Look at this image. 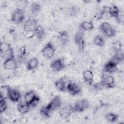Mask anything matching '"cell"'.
Returning a JSON list of instances; mask_svg holds the SVG:
<instances>
[{"label":"cell","mask_w":124,"mask_h":124,"mask_svg":"<svg viewBox=\"0 0 124 124\" xmlns=\"http://www.w3.org/2000/svg\"><path fill=\"white\" fill-rule=\"evenodd\" d=\"M115 55L113 57L119 63L123 62L124 61V55L122 51L115 52Z\"/></svg>","instance_id":"1f68e13d"},{"label":"cell","mask_w":124,"mask_h":124,"mask_svg":"<svg viewBox=\"0 0 124 124\" xmlns=\"http://www.w3.org/2000/svg\"><path fill=\"white\" fill-rule=\"evenodd\" d=\"M37 25V21L36 19L29 18L24 24V30L26 32L29 31H34Z\"/></svg>","instance_id":"7c38bea8"},{"label":"cell","mask_w":124,"mask_h":124,"mask_svg":"<svg viewBox=\"0 0 124 124\" xmlns=\"http://www.w3.org/2000/svg\"><path fill=\"white\" fill-rule=\"evenodd\" d=\"M106 120L111 123H113L116 122L118 119V115L114 113L110 112L106 114L105 115Z\"/></svg>","instance_id":"484cf974"},{"label":"cell","mask_w":124,"mask_h":124,"mask_svg":"<svg viewBox=\"0 0 124 124\" xmlns=\"http://www.w3.org/2000/svg\"><path fill=\"white\" fill-rule=\"evenodd\" d=\"M55 49L53 44L50 42H48L42 49L41 52L43 56L47 59H51L55 53Z\"/></svg>","instance_id":"3957f363"},{"label":"cell","mask_w":124,"mask_h":124,"mask_svg":"<svg viewBox=\"0 0 124 124\" xmlns=\"http://www.w3.org/2000/svg\"><path fill=\"white\" fill-rule=\"evenodd\" d=\"M59 39L62 45L67 44L69 40V35L68 33L65 31H62L59 34Z\"/></svg>","instance_id":"7402d4cb"},{"label":"cell","mask_w":124,"mask_h":124,"mask_svg":"<svg viewBox=\"0 0 124 124\" xmlns=\"http://www.w3.org/2000/svg\"><path fill=\"white\" fill-rule=\"evenodd\" d=\"M89 101L87 99H83L76 102L73 108L74 112H81L89 108Z\"/></svg>","instance_id":"5b68a950"},{"label":"cell","mask_w":124,"mask_h":124,"mask_svg":"<svg viewBox=\"0 0 124 124\" xmlns=\"http://www.w3.org/2000/svg\"><path fill=\"white\" fill-rule=\"evenodd\" d=\"M20 52H21V54L22 55H24L26 54V49H25V47H22L20 49Z\"/></svg>","instance_id":"e575fe53"},{"label":"cell","mask_w":124,"mask_h":124,"mask_svg":"<svg viewBox=\"0 0 124 124\" xmlns=\"http://www.w3.org/2000/svg\"><path fill=\"white\" fill-rule=\"evenodd\" d=\"M66 90L70 94L73 96L78 95L82 92V89L78 84L71 82L68 83Z\"/></svg>","instance_id":"9c48e42d"},{"label":"cell","mask_w":124,"mask_h":124,"mask_svg":"<svg viewBox=\"0 0 124 124\" xmlns=\"http://www.w3.org/2000/svg\"><path fill=\"white\" fill-rule=\"evenodd\" d=\"M39 64L38 60L36 57H33L30 59L27 65V68L29 71H32L38 67Z\"/></svg>","instance_id":"ffe728a7"},{"label":"cell","mask_w":124,"mask_h":124,"mask_svg":"<svg viewBox=\"0 0 124 124\" xmlns=\"http://www.w3.org/2000/svg\"><path fill=\"white\" fill-rule=\"evenodd\" d=\"M65 64L62 59H58L53 61L50 65V68L54 72H60L65 68Z\"/></svg>","instance_id":"30bf717a"},{"label":"cell","mask_w":124,"mask_h":124,"mask_svg":"<svg viewBox=\"0 0 124 124\" xmlns=\"http://www.w3.org/2000/svg\"><path fill=\"white\" fill-rule=\"evenodd\" d=\"M79 27L83 31H90L93 29L94 25L92 20L83 21L79 25Z\"/></svg>","instance_id":"44dd1931"},{"label":"cell","mask_w":124,"mask_h":124,"mask_svg":"<svg viewBox=\"0 0 124 124\" xmlns=\"http://www.w3.org/2000/svg\"><path fill=\"white\" fill-rule=\"evenodd\" d=\"M10 89V87L7 85L1 86L0 89V98H7Z\"/></svg>","instance_id":"cb8c5ba5"},{"label":"cell","mask_w":124,"mask_h":124,"mask_svg":"<svg viewBox=\"0 0 124 124\" xmlns=\"http://www.w3.org/2000/svg\"><path fill=\"white\" fill-rule=\"evenodd\" d=\"M100 84L102 86L106 88H113L115 86L114 78L110 75L103 76L102 78Z\"/></svg>","instance_id":"52a82bcc"},{"label":"cell","mask_w":124,"mask_h":124,"mask_svg":"<svg viewBox=\"0 0 124 124\" xmlns=\"http://www.w3.org/2000/svg\"><path fill=\"white\" fill-rule=\"evenodd\" d=\"M68 83H67L66 79L63 77H62L55 83V86L57 90L60 92H64L66 90V87Z\"/></svg>","instance_id":"9a60e30c"},{"label":"cell","mask_w":124,"mask_h":124,"mask_svg":"<svg viewBox=\"0 0 124 124\" xmlns=\"http://www.w3.org/2000/svg\"><path fill=\"white\" fill-rule=\"evenodd\" d=\"M40 113L41 114L42 116H43L44 117L46 118H49L50 117V113L51 112L49 111L47 108H46V106H44L41 108L40 110Z\"/></svg>","instance_id":"f546056e"},{"label":"cell","mask_w":124,"mask_h":124,"mask_svg":"<svg viewBox=\"0 0 124 124\" xmlns=\"http://www.w3.org/2000/svg\"><path fill=\"white\" fill-rule=\"evenodd\" d=\"M25 18V13L23 9L16 8L13 13L11 17V21L15 24H18L23 22Z\"/></svg>","instance_id":"277c9868"},{"label":"cell","mask_w":124,"mask_h":124,"mask_svg":"<svg viewBox=\"0 0 124 124\" xmlns=\"http://www.w3.org/2000/svg\"><path fill=\"white\" fill-rule=\"evenodd\" d=\"M74 41L78 47V51L81 52H83L85 49V43L84 39V33L82 31H79L76 33Z\"/></svg>","instance_id":"7a4b0ae2"},{"label":"cell","mask_w":124,"mask_h":124,"mask_svg":"<svg viewBox=\"0 0 124 124\" xmlns=\"http://www.w3.org/2000/svg\"><path fill=\"white\" fill-rule=\"evenodd\" d=\"M3 65L4 68L6 70H15L17 68V63L14 56L6 59Z\"/></svg>","instance_id":"8fae6325"},{"label":"cell","mask_w":124,"mask_h":124,"mask_svg":"<svg viewBox=\"0 0 124 124\" xmlns=\"http://www.w3.org/2000/svg\"><path fill=\"white\" fill-rule=\"evenodd\" d=\"M39 101H40V98L37 95H36V97H35V98L33 99V100L30 104V105H29L30 107L35 108L38 105Z\"/></svg>","instance_id":"d6a6232c"},{"label":"cell","mask_w":124,"mask_h":124,"mask_svg":"<svg viewBox=\"0 0 124 124\" xmlns=\"http://www.w3.org/2000/svg\"><path fill=\"white\" fill-rule=\"evenodd\" d=\"M82 77L85 82L91 85L93 82L94 76L93 72L90 70H86L82 72Z\"/></svg>","instance_id":"2e32d148"},{"label":"cell","mask_w":124,"mask_h":124,"mask_svg":"<svg viewBox=\"0 0 124 124\" xmlns=\"http://www.w3.org/2000/svg\"><path fill=\"white\" fill-rule=\"evenodd\" d=\"M93 44L99 47H103L105 45V40L103 36L100 35H97L93 39Z\"/></svg>","instance_id":"4316f807"},{"label":"cell","mask_w":124,"mask_h":124,"mask_svg":"<svg viewBox=\"0 0 124 124\" xmlns=\"http://www.w3.org/2000/svg\"><path fill=\"white\" fill-rule=\"evenodd\" d=\"M108 14L109 15L115 18L116 19L118 17L120 11L118 7L115 5H111L108 8Z\"/></svg>","instance_id":"d4e9b609"},{"label":"cell","mask_w":124,"mask_h":124,"mask_svg":"<svg viewBox=\"0 0 124 124\" xmlns=\"http://www.w3.org/2000/svg\"><path fill=\"white\" fill-rule=\"evenodd\" d=\"M30 108L29 106L25 101H20L18 102L17 105V109L18 112L23 114L27 113Z\"/></svg>","instance_id":"ac0fdd59"},{"label":"cell","mask_w":124,"mask_h":124,"mask_svg":"<svg viewBox=\"0 0 124 124\" xmlns=\"http://www.w3.org/2000/svg\"><path fill=\"white\" fill-rule=\"evenodd\" d=\"M119 62L114 58H112L105 64L103 66V70L106 73H113L116 71L117 66Z\"/></svg>","instance_id":"8992f818"},{"label":"cell","mask_w":124,"mask_h":124,"mask_svg":"<svg viewBox=\"0 0 124 124\" xmlns=\"http://www.w3.org/2000/svg\"><path fill=\"white\" fill-rule=\"evenodd\" d=\"M99 29L103 34L108 37H112L116 35V31L107 22H103L100 25Z\"/></svg>","instance_id":"6da1fadb"},{"label":"cell","mask_w":124,"mask_h":124,"mask_svg":"<svg viewBox=\"0 0 124 124\" xmlns=\"http://www.w3.org/2000/svg\"><path fill=\"white\" fill-rule=\"evenodd\" d=\"M35 35L39 39H42L45 35V31L44 28L41 25H38L35 28L34 31Z\"/></svg>","instance_id":"d6986e66"},{"label":"cell","mask_w":124,"mask_h":124,"mask_svg":"<svg viewBox=\"0 0 124 124\" xmlns=\"http://www.w3.org/2000/svg\"><path fill=\"white\" fill-rule=\"evenodd\" d=\"M74 112L73 107L68 105L64 106L60 109L59 110V115L62 118L67 119L69 118Z\"/></svg>","instance_id":"4fadbf2b"},{"label":"cell","mask_w":124,"mask_h":124,"mask_svg":"<svg viewBox=\"0 0 124 124\" xmlns=\"http://www.w3.org/2000/svg\"><path fill=\"white\" fill-rule=\"evenodd\" d=\"M36 96V95L34 91L32 90L30 91L27 92L24 95V101L29 106L31 102L35 98Z\"/></svg>","instance_id":"603a6c76"},{"label":"cell","mask_w":124,"mask_h":124,"mask_svg":"<svg viewBox=\"0 0 124 124\" xmlns=\"http://www.w3.org/2000/svg\"><path fill=\"white\" fill-rule=\"evenodd\" d=\"M8 108L5 99L0 98V112L2 113L6 111Z\"/></svg>","instance_id":"4dcf8cb0"},{"label":"cell","mask_w":124,"mask_h":124,"mask_svg":"<svg viewBox=\"0 0 124 124\" xmlns=\"http://www.w3.org/2000/svg\"><path fill=\"white\" fill-rule=\"evenodd\" d=\"M8 53L13 54L12 48L10 45L6 42H1L0 44V54L1 56H4Z\"/></svg>","instance_id":"e0dca14e"},{"label":"cell","mask_w":124,"mask_h":124,"mask_svg":"<svg viewBox=\"0 0 124 124\" xmlns=\"http://www.w3.org/2000/svg\"><path fill=\"white\" fill-rule=\"evenodd\" d=\"M21 97V94L18 90L16 89H10L8 96V98L10 101L15 103L18 102Z\"/></svg>","instance_id":"5bb4252c"},{"label":"cell","mask_w":124,"mask_h":124,"mask_svg":"<svg viewBox=\"0 0 124 124\" xmlns=\"http://www.w3.org/2000/svg\"><path fill=\"white\" fill-rule=\"evenodd\" d=\"M61 99L59 95H55L46 106L47 109L51 112L61 106Z\"/></svg>","instance_id":"ba28073f"},{"label":"cell","mask_w":124,"mask_h":124,"mask_svg":"<svg viewBox=\"0 0 124 124\" xmlns=\"http://www.w3.org/2000/svg\"><path fill=\"white\" fill-rule=\"evenodd\" d=\"M111 47H112V49L115 52H117L122 51V44L120 42L115 41V42H111Z\"/></svg>","instance_id":"f1b7e54d"},{"label":"cell","mask_w":124,"mask_h":124,"mask_svg":"<svg viewBox=\"0 0 124 124\" xmlns=\"http://www.w3.org/2000/svg\"><path fill=\"white\" fill-rule=\"evenodd\" d=\"M35 35L34 31H29L27 32L26 34V36L28 38H31Z\"/></svg>","instance_id":"836d02e7"},{"label":"cell","mask_w":124,"mask_h":124,"mask_svg":"<svg viewBox=\"0 0 124 124\" xmlns=\"http://www.w3.org/2000/svg\"><path fill=\"white\" fill-rule=\"evenodd\" d=\"M41 10V5L36 2L32 3L31 6V11L33 14H38Z\"/></svg>","instance_id":"83f0119b"}]
</instances>
